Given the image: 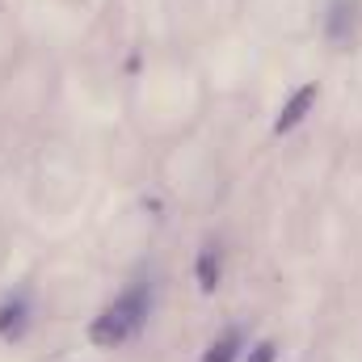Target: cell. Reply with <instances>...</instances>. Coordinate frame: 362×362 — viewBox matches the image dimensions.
Segmentation results:
<instances>
[{"label": "cell", "mask_w": 362, "mask_h": 362, "mask_svg": "<svg viewBox=\"0 0 362 362\" xmlns=\"http://www.w3.org/2000/svg\"><path fill=\"white\" fill-rule=\"evenodd\" d=\"M219 274H223L219 253H215V249H202V253H198V286H202V291H215V286H219Z\"/></svg>", "instance_id": "obj_5"}, {"label": "cell", "mask_w": 362, "mask_h": 362, "mask_svg": "<svg viewBox=\"0 0 362 362\" xmlns=\"http://www.w3.org/2000/svg\"><path fill=\"white\" fill-rule=\"evenodd\" d=\"M240 333L236 329H228L223 337H215L211 346H206V354H202V362H236V354H240Z\"/></svg>", "instance_id": "obj_4"}, {"label": "cell", "mask_w": 362, "mask_h": 362, "mask_svg": "<svg viewBox=\"0 0 362 362\" xmlns=\"http://www.w3.org/2000/svg\"><path fill=\"white\" fill-rule=\"evenodd\" d=\"M25 325H30V303H25V295L4 299V303H0V337L13 341V337L25 333Z\"/></svg>", "instance_id": "obj_3"}, {"label": "cell", "mask_w": 362, "mask_h": 362, "mask_svg": "<svg viewBox=\"0 0 362 362\" xmlns=\"http://www.w3.org/2000/svg\"><path fill=\"white\" fill-rule=\"evenodd\" d=\"M274 358H278V346L274 341H262V346H253V354L245 362H274Z\"/></svg>", "instance_id": "obj_6"}, {"label": "cell", "mask_w": 362, "mask_h": 362, "mask_svg": "<svg viewBox=\"0 0 362 362\" xmlns=\"http://www.w3.org/2000/svg\"><path fill=\"white\" fill-rule=\"evenodd\" d=\"M316 105V85H303V89H295V97L278 110V122H274V131H291V127H299L303 118H308V110Z\"/></svg>", "instance_id": "obj_2"}, {"label": "cell", "mask_w": 362, "mask_h": 362, "mask_svg": "<svg viewBox=\"0 0 362 362\" xmlns=\"http://www.w3.org/2000/svg\"><path fill=\"white\" fill-rule=\"evenodd\" d=\"M131 333H135V329H131V325H127V320H122L114 308H105V312H101V316L89 325L93 346H105V350H110V346H118V341H127Z\"/></svg>", "instance_id": "obj_1"}]
</instances>
